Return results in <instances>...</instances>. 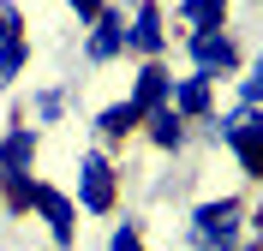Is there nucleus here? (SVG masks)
I'll list each match as a JSON object with an SVG mask.
<instances>
[{
    "instance_id": "nucleus-11",
    "label": "nucleus",
    "mask_w": 263,
    "mask_h": 251,
    "mask_svg": "<svg viewBox=\"0 0 263 251\" xmlns=\"http://www.w3.org/2000/svg\"><path fill=\"white\" fill-rule=\"evenodd\" d=\"M138 120H144L138 102H114V108H102V114H96V132H102V138H126Z\"/></svg>"
},
{
    "instance_id": "nucleus-2",
    "label": "nucleus",
    "mask_w": 263,
    "mask_h": 251,
    "mask_svg": "<svg viewBox=\"0 0 263 251\" xmlns=\"http://www.w3.org/2000/svg\"><path fill=\"white\" fill-rule=\"evenodd\" d=\"M239 239V203L221 198V203H197L192 209V245L203 251H228Z\"/></svg>"
},
{
    "instance_id": "nucleus-14",
    "label": "nucleus",
    "mask_w": 263,
    "mask_h": 251,
    "mask_svg": "<svg viewBox=\"0 0 263 251\" xmlns=\"http://www.w3.org/2000/svg\"><path fill=\"white\" fill-rule=\"evenodd\" d=\"M24 60H30V48H24V36H12V42H0V90L24 72Z\"/></svg>"
},
{
    "instance_id": "nucleus-16",
    "label": "nucleus",
    "mask_w": 263,
    "mask_h": 251,
    "mask_svg": "<svg viewBox=\"0 0 263 251\" xmlns=\"http://www.w3.org/2000/svg\"><path fill=\"white\" fill-rule=\"evenodd\" d=\"M18 30H24V18H18V6H12V0H0V42H12Z\"/></svg>"
},
{
    "instance_id": "nucleus-15",
    "label": "nucleus",
    "mask_w": 263,
    "mask_h": 251,
    "mask_svg": "<svg viewBox=\"0 0 263 251\" xmlns=\"http://www.w3.org/2000/svg\"><path fill=\"white\" fill-rule=\"evenodd\" d=\"M239 102H246V108H257V102H263V60L251 66V78L239 84Z\"/></svg>"
},
{
    "instance_id": "nucleus-6",
    "label": "nucleus",
    "mask_w": 263,
    "mask_h": 251,
    "mask_svg": "<svg viewBox=\"0 0 263 251\" xmlns=\"http://www.w3.org/2000/svg\"><path fill=\"white\" fill-rule=\"evenodd\" d=\"M90 24H96V30H90V60H114V54L126 48V18H120L114 6H102Z\"/></svg>"
},
{
    "instance_id": "nucleus-3",
    "label": "nucleus",
    "mask_w": 263,
    "mask_h": 251,
    "mask_svg": "<svg viewBox=\"0 0 263 251\" xmlns=\"http://www.w3.org/2000/svg\"><path fill=\"white\" fill-rule=\"evenodd\" d=\"M215 138L239 156V167H246V173H263V120L251 114V108H239L233 120H221V126H215Z\"/></svg>"
},
{
    "instance_id": "nucleus-10",
    "label": "nucleus",
    "mask_w": 263,
    "mask_h": 251,
    "mask_svg": "<svg viewBox=\"0 0 263 251\" xmlns=\"http://www.w3.org/2000/svg\"><path fill=\"white\" fill-rule=\"evenodd\" d=\"M30 203L36 209H42V216H48V227H54V239H72V203L60 198V191H48V185H30Z\"/></svg>"
},
{
    "instance_id": "nucleus-8",
    "label": "nucleus",
    "mask_w": 263,
    "mask_h": 251,
    "mask_svg": "<svg viewBox=\"0 0 263 251\" xmlns=\"http://www.w3.org/2000/svg\"><path fill=\"white\" fill-rule=\"evenodd\" d=\"M210 84L215 78H203V72H192V78H180L174 84V96H167V108H174V114H210Z\"/></svg>"
},
{
    "instance_id": "nucleus-4",
    "label": "nucleus",
    "mask_w": 263,
    "mask_h": 251,
    "mask_svg": "<svg viewBox=\"0 0 263 251\" xmlns=\"http://www.w3.org/2000/svg\"><path fill=\"white\" fill-rule=\"evenodd\" d=\"M78 203L90 209V216H108L114 209V167H108V156H84V167H78Z\"/></svg>"
},
{
    "instance_id": "nucleus-12",
    "label": "nucleus",
    "mask_w": 263,
    "mask_h": 251,
    "mask_svg": "<svg viewBox=\"0 0 263 251\" xmlns=\"http://www.w3.org/2000/svg\"><path fill=\"white\" fill-rule=\"evenodd\" d=\"M180 18L192 30H221V18H228V0H180Z\"/></svg>"
},
{
    "instance_id": "nucleus-19",
    "label": "nucleus",
    "mask_w": 263,
    "mask_h": 251,
    "mask_svg": "<svg viewBox=\"0 0 263 251\" xmlns=\"http://www.w3.org/2000/svg\"><path fill=\"white\" fill-rule=\"evenodd\" d=\"M66 6H72L78 18H96V12H102V0H66Z\"/></svg>"
},
{
    "instance_id": "nucleus-7",
    "label": "nucleus",
    "mask_w": 263,
    "mask_h": 251,
    "mask_svg": "<svg viewBox=\"0 0 263 251\" xmlns=\"http://www.w3.org/2000/svg\"><path fill=\"white\" fill-rule=\"evenodd\" d=\"M126 48L149 54V60L167 48V30H162V12H156V6H138V18H132V30H126Z\"/></svg>"
},
{
    "instance_id": "nucleus-18",
    "label": "nucleus",
    "mask_w": 263,
    "mask_h": 251,
    "mask_svg": "<svg viewBox=\"0 0 263 251\" xmlns=\"http://www.w3.org/2000/svg\"><path fill=\"white\" fill-rule=\"evenodd\" d=\"M60 108H66L60 90H42V96H36V114H42V120H60Z\"/></svg>"
},
{
    "instance_id": "nucleus-9",
    "label": "nucleus",
    "mask_w": 263,
    "mask_h": 251,
    "mask_svg": "<svg viewBox=\"0 0 263 251\" xmlns=\"http://www.w3.org/2000/svg\"><path fill=\"white\" fill-rule=\"evenodd\" d=\"M167 96H174V78H167V72L149 60V66L138 72V90H132V102H138L144 114H156V108H167Z\"/></svg>"
},
{
    "instance_id": "nucleus-13",
    "label": "nucleus",
    "mask_w": 263,
    "mask_h": 251,
    "mask_svg": "<svg viewBox=\"0 0 263 251\" xmlns=\"http://www.w3.org/2000/svg\"><path fill=\"white\" fill-rule=\"evenodd\" d=\"M149 138H156L162 150H180V144H185V126H180V114H174V108H156V114H149Z\"/></svg>"
},
{
    "instance_id": "nucleus-1",
    "label": "nucleus",
    "mask_w": 263,
    "mask_h": 251,
    "mask_svg": "<svg viewBox=\"0 0 263 251\" xmlns=\"http://www.w3.org/2000/svg\"><path fill=\"white\" fill-rule=\"evenodd\" d=\"M30 162H36V132L12 126L0 138V180L12 185V203H30Z\"/></svg>"
},
{
    "instance_id": "nucleus-17",
    "label": "nucleus",
    "mask_w": 263,
    "mask_h": 251,
    "mask_svg": "<svg viewBox=\"0 0 263 251\" xmlns=\"http://www.w3.org/2000/svg\"><path fill=\"white\" fill-rule=\"evenodd\" d=\"M108 251H144V239H138V227H114V239H108Z\"/></svg>"
},
{
    "instance_id": "nucleus-5",
    "label": "nucleus",
    "mask_w": 263,
    "mask_h": 251,
    "mask_svg": "<svg viewBox=\"0 0 263 251\" xmlns=\"http://www.w3.org/2000/svg\"><path fill=\"white\" fill-rule=\"evenodd\" d=\"M192 60H197V72L203 78H215V72H233L239 66V48H233V36H221V30H192Z\"/></svg>"
}]
</instances>
